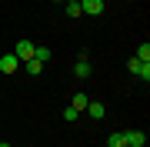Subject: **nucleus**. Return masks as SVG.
<instances>
[{"label": "nucleus", "instance_id": "4468645a", "mask_svg": "<svg viewBox=\"0 0 150 147\" xmlns=\"http://www.w3.org/2000/svg\"><path fill=\"white\" fill-rule=\"evenodd\" d=\"M77 117H80V110H74V107L67 104V107H64V120H77Z\"/></svg>", "mask_w": 150, "mask_h": 147}, {"label": "nucleus", "instance_id": "f8f14e48", "mask_svg": "<svg viewBox=\"0 0 150 147\" xmlns=\"http://www.w3.org/2000/svg\"><path fill=\"white\" fill-rule=\"evenodd\" d=\"M107 147H127L123 134H120V131H117V134H110V137H107Z\"/></svg>", "mask_w": 150, "mask_h": 147}, {"label": "nucleus", "instance_id": "423d86ee", "mask_svg": "<svg viewBox=\"0 0 150 147\" xmlns=\"http://www.w3.org/2000/svg\"><path fill=\"white\" fill-rule=\"evenodd\" d=\"M17 67H20V60H17L13 54H4V57H0V70H4V74H13Z\"/></svg>", "mask_w": 150, "mask_h": 147}, {"label": "nucleus", "instance_id": "dca6fc26", "mask_svg": "<svg viewBox=\"0 0 150 147\" xmlns=\"http://www.w3.org/2000/svg\"><path fill=\"white\" fill-rule=\"evenodd\" d=\"M127 147H130V144H127Z\"/></svg>", "mask_w": 150, "mask_h": 147}, {"label": "nucleus", "instance_id": "ddd939ff", "mask_svg": "<svg viewBox=\"0 0 150 147\" xmlns=\"http://www.w3.org/2000/svg\"><path fill=\"white\" fill-rule=\"evenodd\" d=\"M137 60L150 64V44H140V47H137Z\"/></svg>", "mask_w": 150, "mask_h": 147}, {"label": "nucleus", "instance_id": "f03ea898", "mask_svg": "<svg viewBox=\"0 0 150 147\" xmlns=\"http://www.w3.org/2000/svg\"><path fill=\"white\" fill-rule=\"evenodd\" d=\"M127 67H130V74H137L144 84L150 80V64H144V60H137V57H130V64H127Z\"/></svg>", "mask_w": 150, "mask_h": 147}, {"label": "nucleus", "instance_id": "20e7f679", "mask_svg": "<svg viewBox=\"0 0 150 147\" xmlns=\"http://www.w3.org/2000/svg\"><path fill=\"white\" fill-rule=\"evenodd\" d=\"M123 141H127L130 147H144L147 144V134L144 131H123Z\"/></svg>", "mask_w": 150, "mask_h": 147}, {"label": "nucleus", "instance_id": "1a4fd4ad", "mask_svg": "<svg viewBox=\"0 0 150 147\" xmlns=\"http://www.w3.org/2000/svg\"><path fill=\"white\" fill-rule=\"evenodd\" d=\"M67 17H70V20L83 17V10H80V0H67Z\"/></svg>", "mask_w": 150, "mask_h": 147}, {"label": "nucleus", "instance_id": "0eeeda50", "mask_svg": "<svg viewBox=\"0 0 150 147\" xmlns=\"http://www.w3.org/2000/svg\"><path fill=\"white\" fill-rule=\"evenodd\" d=\"M87 114H90L93 120H103V117H107V107H103L100 100H90V104H87Z\"/></svg>", "mask_w": 150, "mask_h": 147}, {"label": "nucleus", "instance_id": "6e6552de", "mask_svg": "<svg viewBox=\"0 0 150 147\" xmlns=\"http://www.w3.org/2000/svg\"><path fill=\"white\" fill-rule=\"evenodd\" d=\"M87 104H90L87 94H74V97H70V107H74V110H87Z\"/></svg>", "mask_w": 150, "mask_h": 147}, {"label": "nucleus", "instance_id": "9b49d317", "mask_svg": "<svg viewBox=\"0 0 150 147\" xmlns=\"http://www.w3.org/2000/svg\"><path fill=\"white\" fill-rule=\"evenodd\" d=\"M23 67H27V74H33V77H37V74H43V64H40V60H33V57H30Z\"/></svg>", "mask_w": 150, "mask_h": 147}, {"label": "nucleus", "instance_id": "f257e3e1", "mask_svg": "<svg viewBox=\"0 0 150 147\" xmlns=\"http://www.w3.org/2000/svg\"><path fill=\"white\" fill-rule=\"evenodd\" d=\"M33 47H37V44H33V40H20V44L13 47V57L20 60V64H27V60L33 57Z\"/></svg>", "mask_w": 150, "mask_h": 147}, {"label": "nucleus", "instance_id": "9d476101", "mask_svg": "<svg viewBox=\"0 0 150 147\" xmlns=\"http://www.w3.org/2000/svg\"><path fill=\"white\" fill-rule=\"evenodd\" d=\"M50 57H54V50H50V47H33V60H40V64H47Z\"/></svg>", "mask_w": 150, "mask_h": 147}, {"label": "nucleus", "instance_id": "39448f33", "mask_svg": "<svg viewBox=\"0 0 150 147\" xmlns=\"http://www.w3.org/2000/svg\"><path fill=\"white\" fill-rule=\"evenodd\" d=\"M74 77H77V80H87V77H90V60H87V57H80L74 64Z\"/></svg>", "mask_w": 150, "mask_h": 147}, {"label": "nucleus", "instance_id": "7ed1b4c3", "mask_svg": "<svg viewBox=\"0 0 150 147\" xmlns=\"http://www.w3.org/2000/svg\"><path fill=\"white\" fill-rule=\"evenodd\" d=\"M80 10L87 17H100L103 13V0H80Z\"/></svg>", "mask_w": 150, "mask_h": 147}, {"label": "nucleus", "instance_id": "2eb2a0df", "mask_svg": "<svg viewBox=\"0 0 150 147\" xmlns=\"http://www.w3.org/2000/svg\"><path fill=\"white\" fill-rule=\"evenodd\" d=\"M54 4H67V0H54Z\"/></svg>", "mask_w": 150, "mask_h": 147}]
</instances>
